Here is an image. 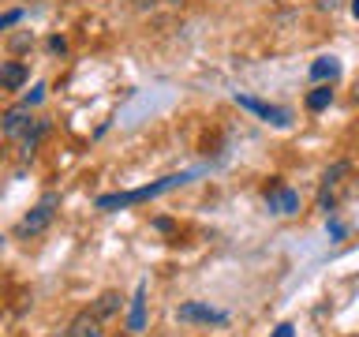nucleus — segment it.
Wrapping results in <instances>:
<instances>
[{
    "instance_id": "1",
    "label": "nucleus",
    "mask_w": 359,
    "mask_h": 337,
    "mask_svg": "<svg viewBox=\"0 0 359 337\" xmlns=\"http://www.w3.org/2000/svg\"><path fill=\"white\" fill-rule=\"evenodd\" d=\"M191 173H180V176H165V180H157V184L150 187H135V191H123V195H101L97 199V210H120V206H131V202H146V199H157V195H165V191H172L180 184H187Z\"/></svg>"
},
{
    "instance_id": "2",
    "label": "nucleus",
    "mask_w": 359,
    "mask_h": 337,
    "mask_svg": "<svg viewBox=\"0 0 359 337\" xmlns=\"http://www.w3.org/2000/svg\"><path fill=\"white\" fill-rule=\"evenodd\" d=\"M56 202H60V199H56L53 191H49V195H45V199L38 202V206H34V210L27 213V218L19 221V229H15V232H19V236H38V232H45V229H49V225H53Z\"/></svg>"
},
{
    "instance_id": "3",
    "label": "nucleus",
    "mask_w": 359,
    "mask_h": 337,
    "mask_svg": "<svg viewBox=\"0 0 359 337\" xmlns=\"http://www.w3.org/2000/svg\"><path fill=\"white\" fill-rule=\"evenodd\" d=\"M236 105H240V109H247V112H255V117H262L266 124H273V128H288V124H292L288 109H280V105H269V101H258V98L236 94Z\"/></svg>"
},
{
    "instance_id": "4",
    "label": "nucleus",
    "mask_w": 359,
    "mask_h": 337,
    "mask_svg": "<svg viewBox=\"0 0 359 337\" xmlns=\"http://www.w3.org/2000/svg\"><path fill=\"white\" fill-rule=\"evenodd\" d=\"M352 173V165L348 161H337L333 168H325V176H322V191H318V210L330 213L337 206V187H341V180Z\"/></svg>"
},
{
    "instance_id": "5",
    "label": "nucleus",
    "mask_w": 359,
    "mask_h": 337,
    "mask_svg": "<svg viewBox=\"0 0 359 337\" xmlns=\"http://www.w3.org/2000/svg\"><path fill=\"white\" fill-rule=\"evenodd\" d=\"M266 206L280 213V218H288V213H299V195L285 184H269L266 187Z\"/></svg>"
},
{
    "instance_id": "6",
    "label": "nucleus",
    "mask_w": 359,
    "mask_h": 337,
    "mask_svg": "<svg viewBox=\"0 0 359 337\" xmlns=\"http://www.w3.org/2000/svg\"><path fill=\"white\" fill-rule=\"evenodd\" d=\"M176 315H180V322H206V326L210 322H217V326L229 322V315L217 311V308H206V303H184Z\"/></svg>"
},
{
    "instance_id": "7",
    "label": "nucleus",
    "mask_w": 359,
    "mask_h": 337,
    "mask_svg": "<svg viewBox=\"0 0 359 337\" xmlns=\"http://www.w3.org/2000/svg\"><path fill=\"white\" fill-rule=\"evenodd\" d=\"M67 337H101V319L97 311H79L72 322H67Z\"/></svg>"
},
{
    "instance_id": "8",
    "label": "nucleus",
    "mask_w": 359,
    "mask_h": 337,
    "mask_svg": "<svg viewBox=\"0 0 359 337\" xmlns=\"http://www.w3.org/2000/svg\"><path fill=\"white\" fill-rule=\"evenodd\" d=\"M30 131V109L27 105H15L4 112V135L8 139H22V135Z\"/></svg>"
},
{
    "instance_id": "9",
    "label": "nucleus",
    "mask_w": 359,
    "mask_h": 337,
    "mask_svg": "<svg viewBox=\"0 0 359 337\" xmlns=\"http://www.w3.org/2000/svg\"><path fill=\"white\" fill-rule=\"evenodd\" d=\"M311 79L314 83H325V79H341V60H337V56H318V60L311 64Z\"/></svg>"
},
{
    "instance_id": "10",
    "label": "nucleus",
    "mask_w": 359,
    "mask_h": 337,
    "mask_svg": "<svg viewBox=\"0 0 359 337\" xmlns=\"http://www.w3.org/2000/svg\"><path fill=\"white\" fill-rule=\"evenodd\" d=\"M146 326V285L135 289V300H131V315H128V330L139 333Z\"/></svg>"
},
{
    "instance_id": "11",
    "label": "nucleus",
    "mask_w": 359,
    "mask_h": 337,
    "mask_svg": "<svg viewBox=\"0 0 359 337\" xmlns=\"http://www.w3.org/2000/svg\"><path fill=\"white\" fill-rule=\"evenodd\" d=\"M27 64H19V60H8L4 67H0V83H4V90H19L22 83H27Z\"/></svg>"
},
{
    "instance_id": "12",
    "label": "nucleus",
    "mask_w": 359,
    "mask_h": 337,
    "mask_svg": "<svg viewBox=\"0 0 359 337\" xmlns=\"http://www.w3.org/2000/svg\"><path fill=\"white\" fill-rule=\"evenodd\" d=\"M94 311H97V319L116 315V311H120V292H101V296L94 300Z\"/></svg>"
},
{
    "instance_id": "13",
    "label": "nucleus",
    "mask_w": 359,
    "mask_h": 337,
    "mask_svg": "<svg viewBox=\"0 0 359 337\" xmlns=\"http://www.w3.org/2000/svg\"><path fill=\"white\" fill-rule=\"evenodd\" d=\"M330 101H333V90L325 86V83H318V86H314L311 94H307V109H311V112H322L325 105H330Z\"/></svg>"
},
{
    "instance_id": "14",
    "label": "nucleus",
    "mask_w": 359,
    "mask_h": 337,
    "mask_svg": "<svg viewBox=\"0 0 359 337\" xmlns=\"http://www.w3.org/2000/svg\"><path fill=\"white\" fill-rule=\"evenodd\" d=\"M41 98H45V86L38 83V86H34V90H30V94H27V98H22V105H27V109H30V105H38V101H41Z\"/></svg>"
},
{
    "instance_id": "15",
    "label": "nucleus",
    "mask_w": 359,
    "mask_h": 337,
    "mask_svg": "<svg viewBox=\"0 0 359 337\" xmlns=\"http://www.w3.org/2000/svg\"><path fill=\"white\" fill-rule=\"evenodd\" d=\"M19 19H22V11H19V8H15V11H8V15L0 19V30H11V27H15Z\"/></svg>"
},
{
    "instance_id": "16",
    "label": "nucleus",
    "mask_w": 359,
    "mask_h": 337,
    "mask_svg": "<svg viewBox=\"0 0 359 337\" xmlns=\"http://www.w3.org/2000/svg\"><path fill=\"white\" fill-rule=\"evenodd\" d=\"M269 337H296V326H292V322H280Z\"/></svg>"
},
{
    "instance_id": "17",
    "label": "nucleus",
    "mask_w": 359,
    "mask_h": 337,
    "mask_svg": "<svg viewBox=\"0 0 359 337\" xmlns=\"http://www.w3.org/2000/svg\"><path fill=\"white\" fill-rule=\"evenodd\" d=\"M49 49H53V53H64L67 41H64V38H49Z\"/></svg>"
},
{
    "instance_id": "18",
    "label": "nucleus",
    "mask_w": 359,
    "mask_h": 337,
    "mask_svg": "<svg viewBox=\"0 0 359 337\" xmlns=\"http://www.w3.org/2000/svg\"><path fill=\"white\" fill-rule=\"evenodd\" d=\"M154 225H157V229H161V232H172V221H168V218H157Z\"/></svg>"
},
{
    "instance_id": "19",
    "label": "nucleus",
    "mask_w": 359,
    "mask_h": 337,
    "mask_svg": "<svg viewBox=\"0 0 359 337\" xmlns=\"http://www.w3.org/2000/svg\"><path fill=\"white\" fill-rule=\"evenodd\" d=\"M330 236H337V240H341V236H344V225H337V221H330Z\"/></svg>"
},
{
    "instance_id": "20",
    "label": "nucleus",
    "mask_w": 359,
    "mask_h": 337,
    "mask_svg": "<svg viewBox=\"0 0 359 337\" xmlns=\"http://www.w3.org/2000/svg\"><path fill=\"white\" fill-rule=\"evenodd\" d=\"M352 15L359 19V0H352Z\"/></svg>"
}]
</instances>
